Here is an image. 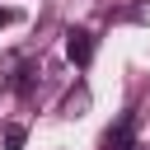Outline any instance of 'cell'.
<instances>
[{
	"label": "cell",
	"instance_id": "cell-2",
	"mask_svg": "<svg viewBox=\"0 0 150 150\" xmlns=\"http://www.w3.org/2000/svg\"><path fill=\"white\" fill-rule=\"evenodd\" d=\"M131 131H136V117L127 112V117L108 131V141H103V145H108V150H131Z\"/></svg>",
	"mask_w": 150,
	"mask_h": 150
},
{
	"label": "cell",
	"instance_id": "cell-3",
	"mask_svg": "<svg viewBox=\"0 0 150 150\" xmlns=\"http://www.w3.org/2000/svg\"><path fill=\"white\" fill-rule=\"evenodd\" d=\"M23 141H28L23 127H5V131H0V145H5V150H23Z\"/></svg>",
	"mask_w": 150,
	"mask_h": 150
},
{
	"label": "cell",
	"instance_id": "cell-4",
	"mask_svg": "<svg viewBox=\"0 0 150 150\" xmlns=\"http://www.w3.org/2000/svg\"><path fill=\"white\" fill-rule=\"evenodd\" d=\"M84 108H89V89H75V94L66 98V117H80Z\"/></svg>",
	"mask_w": 150,
	"mask_h": 150
},
{
	"label": "cell",
	"instance_id": "cell-1",
	"mask_svg": "<svg viewBox=\"0 0 150 150\" xmlns=\"http://www.w3.org/2000/svg\"><path fill=\"white\" fill-rule=\"evenodd\" d=\"M66 56H70L75 66H89V56H94V38H89L84 28H70V33H66Z\"/></svg>",
	"mask_w": 150,
	"mask_h": 150
},
{
	"label": "cell",
	"instance_id": "cell-5",
	"mask_svg": "<svg viewBox=\"0 0 150 150\" xmlns=\"http://www.w3.org/2000/svg\"><path fill=\"white\" fill-rule=\"evenodd\" d=\"M14 19H19L14 9H0V28H5V23H14Z\"/></svg>",
	"mask_w": 150,
	"mask_h": 150
}]
</instances>
